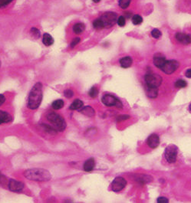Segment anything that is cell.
I'll return each mask as SVG.
<instances>
[{
  "label": "cell",
  "mask_w": 191,
  "mask_h": 203,
  "mask_svg": "<svg viewBox=\"0 0 191 203\" xmlns=\"http://www.w3.org/2000/svg\"><path fill=\"white\" fill-rule=\"evenodd\" d=\"M144 80H145L147 86L158 88L159 86H161V83H162V77L157 74L148 73L144 77Z\"/></svg>",
  "instance_id": "5"
},
{
  "label": "cell",
  "mask_w": 191,
  "mask_h": 203,
  "mask_svg": "<svg viewBox=\"0 0 191 203\" xmlns=\"http://www.w3.org/2000/svg\"><path fill=\"white\" fill-rule=\"evenodd\" d=\"M98 94V89L96 87H92L90 89L89 92H88V95L91 97V98H95Z\"/></svg>",
  "instance_id": "28"
},
{
  "label": "cell",
  "mask_w": 191,
  "mask_h": 203,
  "mask_svg": "<svg viewBox=\"0 0 191 203\" xmlns=\"http://www.w3.org/2000/svg\"><path fill=\"white\" fill-rule=\"evenodd\" d=\"M43 98L42 84L40 82L35 84L29 92L27 106L30 110H36L39 107Z\"/></svg>",
  "instance_id": "1"
},
{
  "label": "cell",
  "mask_w": 191,
  "mask_h": 203,
  "mask_svg": "<svg viewBox=\"0 0 191 203\" xmlns=\"http://www.w3.org/2000/svg\"><path fill=\"white\" fill-rule=\"evenodd\" d=\"M84 103L82 100L80 99H76L74 101L71 103V104L70 105L69 110L71 111H77V110H80L81 108L83 107Z\"/></svg>",
  "instance_id": "21"
},
{
  "label": "cell",
  "mask_w": 191,
  "mask_h": 203,
  "mask_svg": "<svg viewBox=\"0 0 191 203\" xmlns=\"http://www.w3.org/2000/svg\"><path fill=\"white\" fill-rule=\"evenodd\" d=\"M130 117L129 115H119L117 116V122H121V121H124V120H126L130 119Z\"/></svg>",
  "instance_id": "36"
},
{
  "label": "cell",
  "mask_w": 191,
  "mask_h": 203,
  "mask_svg": "<svg viewBox=\"0 0 191 203\" xmlns=\"http://www.w3.org/2000/svg\"><path fill=\"white\" fill-rule=\"evenodd\" d=\"M119 62H120L121 66L122 68H128L132 65L133 60H132V58H130V56H126V57H124V58H121L120 61H119Z\"/></svg>",
  "instance_id": "20"
},
{
  "label": "cell",
  "mask_w": 191,
  "mask_h": 203,
  "mask_svg": "<svg viewBox=\"0 0 191 203\" xmlns=\"http://www.w3.org/2000/svg\"><path fill=\"white\" fill-rule=\"evenodd\" d=\"M64 105H65V102L64 100H61V99H58V100H55L52 102V107L53 108L54 110H58L62 109V108L64 107Z\"/></svg>",
  "instance_id": "23"
},
{
  "label": "cell",
  "mask_w": 191,
  "mask_h": 203,
  "mask_svg": "<svg viewBox=\"0 0 191 203\" xmlns=\"http://www.w3.org/2000/svg\"><path fill=\"white\" fill-rule=\"evenodd\" d=\"M185 75L186 77H188V78H191V68L190 69H188L187 71H186Z\"/></svg>",
  "instance_id": "39"
},
{
  "label": "cell",
  "mask_w": 191,
  "mask_h": 203,
  "mask_svg": "<svg viewBox=\"0 0 191 203\" xmlns=\"http://www.w3.org/2000/svg\"><path fill=\"white\" fill-rule=\"evenodd\" d=\"M177 147L175 145H169L165 149L164 156L169 163H174L177 157Z\"/></svg>",
  "instance_id": "7"
},
{
  "label": "cell",
  "mask_w": 191,
  "mask_h": 203,
  "mask_svg": "<svg viewBox=\"0 0 191 203\" xmlns=\"http://www.w3.org/2000/svg\"><path fill=\"white\" fill-rule=\"evenodd\" d=\"M157 202L158 203H167L169 202V200L167 198L164 197V196H161L157 199Z\"/></svg>",
  "instance_id": "37"
},
{
  "label": "cell",
  "mask_w": 191,
  "mask_h": 203,
  "mask_svg": "<svg viewBox=\"0 0 191 203\" xmlns=\"http://www.w3.org/2000/svg\"><path fill=\"white\" fill-rule=\"evenodd\" d=\"M81 41V38H74V39L71 41V45H70V47L71 48V49H74V47H75L76 45H77L78 44L79 42H80Z\"/></svg>",
  "instance_id": "35"
},
{
  "label": "cell",
  "mask_w": 191,
  "mask_h": 203,
  "mask_svg": "<svg viewBox=\"0 0 191 203\" xmlns=\"http://www.w3.org/2000/svg\"><path fill=\"white\" fill-rule=\"evenodd\" d=\"M12 117L8 112L0 110V125L12 122Z\"/></svg>",
  "instance_id": "15"
},
{
  "label": "cell",
  "mask_w": 191,
  "mask_h": 203,
  "mask_svg": "<svg viewBox=\"0 0 191 203\" xmlns=\"http://www.w3.org/2000/svg\"><path fill=\"white\" fill-rule=\"evenodd\" d=\"M13 0H0V9L9 6Z\"/></svg>",
  "instance_id": "34"
},
{
  "label": "cell",
  "mask_w": 191,
  "mask_h": 203,
  "mask_svg": "<svg viewBox=\"0 0 191 203\" xmlns=\"http://www.w3.org/2000/svg\"><path fill=\"white\" fill-rule=\"evenodd\" d=\"M24 176L26 179L35 182H46L52 178L51 173L48 170L39 168L27 170L24 172Z\"/></svg>",
  "instance_id": "2"
},
{
  "label": "cell",
  "mask_w": 191,
  "mask_h": 203,
  "mask_svg": "<svg viewBox=\"0 0 191 203\" xmlns=\"http://www.w3.org/2000/svg\"><path fill=\"white\" fill-rule=\"evenodd\" d=\"M24 184L20 181H17L15 179H10L8 183V188L10 191L14 193H19L24 189Z\"/></svg>",
  "instance_id": "10"
},
{
  "label": "cell",
  "mask_w": 191,
  "mask_h": 203,
  "mask_svg": "<svg viewBox=\"0 0 191 203\" xmlns=\"http://www.w3.org/2000/svg\"><path fill=\"white\" fill-rule=\"evenodd\" d=\"M147 144L150 148L151 149L157 148L160 144L159 136L156 134H150L147 139Z\"/></svg>",
  "instance_id": "11"
},
{
  "label": "cell",
  "mask_w": 191,
  "mask_h": 203,
  "mask_svg": "<svg viewBox=\"0 0 191 203\" xmlns=\"http://www.w3.org/2000/svg\"><path fill=\"white\" fill-rule=\"evenodd\" d=\"M100 18L102 21V22H103L105 28L110 29V28L113 27L115 25V23L117 22V15L114 12H108L104 13L100 17Z\"/></svg>",
  "instance_id": "4"
},
{
  "label": "cell",
  "mask_w": 191,
  "mask_h": 203,
  "mask_svg": "<svg viewBox=\"0 0 191 203\" xmlns=\"http://www.w3.org/2000/svg\"><path fill=\"white\" fill-rule=\"evenodd\" d=\"M42 127L45 131H46L47 133H49V134H52V135H55L57 134V130L52 125H49V124H42Z\"/></svg>",
  "instance_id": "24"
},
{
  "label": "cell",
  "mask_w": 191,
  "mask_h": 203,
  "mask_svg": "<svg viewBox=\"0 0 191 203\" xmlns=\"http://www.w3.org/2000/svg\"><path fill=\"white\" fill-rule=\"evenodd\" d=\"M79 112L88 117H92L95 115V111L91 106H85L79 110Z\"/></svg>",
  "instance_id": "16"
},
{
  "label": "cell",
  "mask_w": 191,
  "mask_h": 203,
  "mask_svg": "<svg viewBox=\"0 0 191 203\" xmlns=\"http://www.w3.org/2000/svg\"><path fill=\"white\" fill-rule=\"evenodd\" d=\"M30 32L31 34H32V35H33L34 37H35L36 38H38L40 36H41V33H40V31L38 30V29H36V28H32L30 30Z\"/></svg>",
  "instance_id": "30"
},
{
  "label": "cell",
  "mask_w": 191,
  "mask_h": 203,
  "mask_svg": "<svg viewBox=\"0 0 191 203\" xmlns=\"http://www.w3.org/2000/svg\"><path fill=\"white\" fill-rule=\"evenodd\" d=\"M187 86V83L186 80L183 79H179L175 82V88H184Z\"/></svg>",
  "instance_id": "26"
},
{
  "label": "cell",
  "mask_w": 191,
  "mask_h": 203,
  "mask_svg": "<svg viewBox=\"0 0 191 203\" xmlns=\"http://www.w3.org/2000/svg\"><path fill=\"white\" fill-rule=\"evenodd\" d=\"M0 66H1V61H0Z\"/></svg>",
  "instance_id": "42"
},
{
  "label": "cell",
  "mask_w": 191,
  "mask_h": 203,
  "mask_svg": "<svg viewBox=\"0 0 191 203\" xmlns=\"http://www.w3.org/2000/svg\"><path fill=\"white\" fill-rule=\"evenodd\" d=\"M72 30L73 32H74V33L76 34V35H81V34L83 33L85 30V24L82 22L76 23V24H74V26H73Z\"/></svg>",
  "instance_id": "19"
},
{
  "label": "cell",
  "mask_w": 191,
  "mask_h": 203,
  "mask_svg": "<svg viewBox=\"0 0 191 203\" xmlns=\"http://www.w3.org/2000/svg\"><path fill=\"white\" fill-rule=\"evenodd\" d=\"M5 101H6V97L3 94H0V107L5 103Z\"/></svg>",
  "instance_id": "38"
},
{
  "label": "cell",
  "mask_w": 191,
  "mask_h": 203,
  "mask_svg": "<svg viewBox=\"0 0 191 203\" xmlns=\"http://www.w3.org/2000/svg\"><path fill=\"white\" fill-rule=\"evenodd\" d=\"M166 61L167 60L165 59V57L163 55H161V54H156V55H153V62L154 65L157 68H159V69H161L164 66Z\"/></svg>",
  "instance_id": "13"
},
{
  "label": "cell",
  "mask_w": 191,
  "mask_h": 203,
  "mask_svg": "<svg viewBox=\"0 0 191 203\" xmlns=\"http://www.w3.org/2000/svg\"><path fill=\"white\" fill-rule=\"evenodd\" d=\"M92 1L95 3H98L99 2H101V0H92Z\"/></svg>",
  "instance_id": "40"
},
{
  "label": "cell",
  "mask_w": 191,
  "mask_h": 203,
  "mask_svg": "<svg viewBox=\"0 0 191 203\" xmlns=\"http://www.w3.org/2000/svg\"><path fill=\"white\" fill-rule=\"evenodd\" d=\"M130 2H131V0H119L118 5L121 9H125L130 4Z\"/></svg>",
  "instance_id": "29"
},
{
  "label": "cell",
  "mask_w": 191,
  "mask_h": 203,
  "mask_svg": "<svg viewBox=\"0 0 191 203\" xmlns=\"http://www.w3.org/2000/svg\"><path fill=\"white\" fill-rule=\"evenodd\" d=\"M190 111H191V103L190 104Z\"/></svg>",
  "instance_id": "41"
},
{
  "label": "cell",
  "mask_w": 191,
  "mask_h": 203,
  "mask_svg": "<svg viewBox=\"0 0 191 203\" xmlns=\"http://www.w3.org/2000/svg\"><path fill=\"white\" fill-rule=\"evenodd\" d=\"M101 101L107 107H116L117 108H122V103L119 99L112 94H107L102 97Z\"/></svg>",
  "instance_id": "6"
},
{
  "label": "cell",
  "mask_w": 191,
  "mask_h": 203,
  "mask_svg": "<svg viewBox=\"0 0 191 203\" xmlns=\"http://www.w3.org/2000/svg\"><path fill=\"white\" fill-rule=\"evenodd\" d=\"M143 21V18L141 15H134L132 17V22L135 25H137L141 24Z\"/></svg>",
  "instance_id": "27"
},
{
  "label": "cell",
  "mask_w": 191,
  "mask_h": 203,
  "mask_svg": "<svg viewBox=\"0 0 191 203\" xmlns=\"http://www.w3.org/2000/svg\"><path fill=\"white\" fill-rule=\"evenodd\" d=\"M126 179H125V178L121 177V176H118V177H116L115 179L113 180V182H111V188L113 192L118 193V192H121V190H123L126 187Z\"/></svg>",
  "instance_id": "9"
},
{
  "label": "cell",
  "mask_w": 191,
  "mask_h": 203,
  "mask_svg": "<svg viewBox=\"0 0 191 203\" xmlns=\"http://www.w3.org/2000/svg\"><path fill=\"white\" fill-rule=\"evenodd\" d=\"M146 93L147 97L150 98H156L158 94V89L157 88L146 86Z\"/></svg>",
  "instance_id": "18"
},
{
  "label": "cell",
  "mask_w": 191,
  "mask_h": 203,
  "mask_svg": "<svg viewBox=\"0 0 191 203\" xmlns=\"http://www.w3.org/2000/svg\"><path fill=\"white\" fill-rule=\"evenodd\" d=\"M175 38L177 40V41L183 45H189L191 43V35H190L178 32L175 35Z\"/></svg>",
  "instance_id": "12"
},
{
  "label": "cell",
  "mask_w": 191,
  "mask_h": 203,
  "mask_svg": "<svg viewBox=\"0 0 191 203\" xmlns=\"http://www.w3.org/2000/svg\"><path fill=\"white\" fill-rule=\"evenodd\" d=\"M180 67V63L176 60H168L166 61L164 66L161 68V71L167 74H171L174 73Z\"/></svg>",
  "instance_id": "8"
},
{
  "label": "cell",
  "mask_w": 191,
  "mask_h": 203,
  "mask_svg": "<svg viewBox=\"0 0 191 203\" xmlns=\"http://www.w3.org/2000/svg\"><path fill=\"white\" fill-rule=\"evenodd\" d=\"M134 180L136 182H139L140 184H146L150 182L153 180V178L150 176V175H145V174H139L135 176Z\"/></svg>",
  "instance_id": "14"
},
{
  "label": "cell",
  "mask_w": 191,
  "mask_h": 203,
  "mask_svg": "<svg viewBox=\"0 0 191 203\" xmlns=\"http://www.w3.org/2000/svg\"><path fill=\"white\" fill-rule=\"evenodd\" d=\"M95 166V161L94 158H89L85 162L83 165V169L85 172H91Z\"/></svg>",
  "instance_id": "17"
},
{
  "label": "cell",
  "mask_w": 191,
  "mask_h": 203,
  "mask_svg": "<svg viewBox=\"0 0 191 203\" xmlns=\"http://www.w3.org/2000/svg\"><path fill=\"white\" fill-rule=\"evenodd\" d=\"M93 27L95 29H97V30H101V29H105L103 22H102V21L101 20L100 18H97V19H95L93 21Z\"/></svg>",
  "instance_id": "25"
},
{
  "label": "cell",
  "mask_w": 191,
  "mask_h": 203,
  "mask_svg": "<svg viewBox=\"0 0 191 203\" xmlns=\"http://www.w3.org/2000/svg\"><path fill=\"white\" fill-rule=\"evenodd\" d=\"M64 96H65L66 98L70 99L74 96V91L71 89H66L64 91Z\"/></svg>",
  "instance_id": "31"
},
{
  "label": "cell",
  "mask_w": 191,
  "mask_h": 203,
  "mask_svg": "<svg viewBox=\"0 0 191 203\" xmlns=\"http://www.w3.org/2000/svg\"><path fill=\"white\" fill-rule=\"evenodd\" d=\"M117 25L121 27H123V26L125 25V23H126V21H125V16H119L117 18Z\"/></svg>",
  "instance_id": "33"
},
{
  "label": "cell",
  "mask_w": 191,
  "mask_h": 203,
  "mask_svg": "<svg viewBox=\"0 0 191 203\" xmlns=\"http://www.w3.org/2000/svg\"><path fill=\"white\" fill-rule=\"evenodd\" d=\"M161 35H162V33H161V32L160 30H158L157 29H154L152 30L151 32V35L153 38H159L161 36Z\"/></svg>",
  "instance_id": "32"
},
{
  "label": "cell",
  "mask_w": 191,
  "mask_h": 203,
  "mask_svg": "<svg viewBox=\"0 0 191 203\" xmlns=\"http://www.w3.org/2000/svg\"><path fill=\"white\" fill-rule=\"evenodd\" d=\"M42 42L46 46H51L54 44V38L49 33H45L43 35Z\"/></svg>",
  "instance_id": "22"
},
{
  "label": "cell",
  "mask_w": 191,
  "mask_h": 203,
  "mask_svg": "<svg viewBox=\"0 0 191 203\" xmlns=\"http://www.w3.org/2000/svg\"><path fill=\"white\" fill-rule=\"evenodd\" d=\"M46 119L50 123V124H52V126H53L58 132H62L66 128L67 124L65 119L57 113H48L47 115H46Z\"/></svg>",
  "instance_id": "3"
}]
</instances>
